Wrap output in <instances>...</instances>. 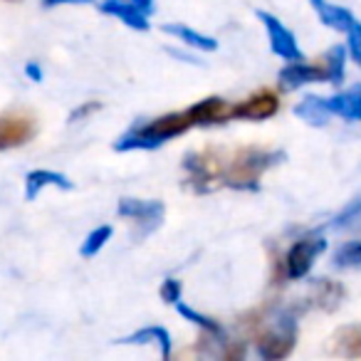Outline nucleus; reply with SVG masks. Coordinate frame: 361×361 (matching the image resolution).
Segmentation results:
<instances>
[{
	"label": "nucleus",
	"instance_id": "f257e3e1",
	"mask_svg": "<svg viewBox=\"0 0 361 361\" xmlns=\"http://www.w3.org/2000/svg\"><path fill=\"white\" fill-rule=\"evenodd\" d=\"M287 156L285 151H265L250 146V149H240L233 156L231 164L223 169V183L235 191H257L260 188V173L272 166L282 164Z\"/></svg>",
	"mask_w": 361,
	"mask_h": 361
},
{
	"label": "nucleus",
	"instance_id": "f03ea898",
	"mask_svg": "<svg viewBox=\"0 0 361 361\" xmlns=\"http://www.w3.org/2000/svg\"><path fill=\"white\" fill-rule=\"evenodd\" d=\"M295 344H297V322L292 317H285V319H280L272 329H267L257 339V354L267 361H277L290 356Z\"/></svg>",
	"mask_w": 361,
	"mask_h": 361
},
{
	"label": "nucleus",
	"instance_id": "7ed1b4c3",
	"mask_svg": "<svg viewBox=\"0 0 361 361\" xmlns=\"http://www.w3.org/2000/svg\"><path fill=\"white\" fill-rule=\"evenodd\" d=\"M183 169L188 171V186L198 193H206L216 188V180L223 176L226 164L216 159V154H188L183 159Z\"/></svg>",
	"mask_w": 361,
	"mask_h": 361
},
{
	"label": "nucleus",
	"instance_id": "20e7f679",
	"mask_svg": "<svg viewBox=\"0 0 361 361\" xmlns=\"http://www.w3.org/2000/svg\"><path fill=\"white\" fill-rule=\"evenodd\" d=\"M326 250V240L324 238H302L295 245L287 250L285 255V275L290 280H302V277L310 275L314 260Z\"/></svg>",
	"mask_w": 361,
	"mask_h": 361
},
{
	"label": "nucleus",
	"instance_id": "39448f33",
	"mask_svg": "<svg viewBox=\"0 0 361 361\" xmlns=\"http://www.w3.org/2000/svg\"><path fill=\"white\" fill-rule=\"evenodd\" d=\"M35 134L37 121L27 111H3L0 114V151L25 146Z\"/></svg>",
	"mask_w": 361,
	"mask_h": 361
},
{
	"label": "nucleus",
	"instance_id": "423d86ee",
	"mask_svg": "<svg viewBox=\"0 0 361 361\" xmlns=\"http://www.w3.org/2000/svg\"><path fill=\"white\" fill-rule=\"evenodd\" d=\"M188 129H193V119L191 114L186 111H171V114H164L159 116V119L149 121V124L144 126H136V131L139 134H144L146 139H151L156 146L161 149V144L169 139H176V136L186 134Z\"/></svg>",
	"mask_w": 361,
	"mask_h": 361
},
{
	"label": "nucleus",
	"instance_id": "0eeeda50",
	"mask_svg": "<svg viewBox=\"0 0 361 361\" xmlns=\"http://www.w3.org/2000/svg\"><path fill=\"white\" fill-rule=\"evenodd\" d=\"M255 16H257V20L265 25L267 40H270V50L275 52L277 57H282L285 62L302 60V52H300V45H297V37L292 35L290 27H285L275 16H270V13H265V11H257Z\"/></svg>",
	"mask_w": 361,
	"mask_h": 361
},
{
	"label": "nucleus",
	"instance_id": "6e6552de",
	"mask_svg": "<svg viewBox=\"0 0 361 361\" xmlns=\"http://www.w3.org/2000/svg\"><path fill=\"white\" fill-rule=\"evenodd\" d=\"M277 109H280V99H277L275 92L260 90V92H255V94L247 97V99L233 104L231 114H233V119L265 121V119H270V116H275Z\"/></svg>",
	"mask_w": 361,
	"mask_h": 361
},
{
	"label": "nucleus",
	"instance_id": "1a4fd4ad",
	"mask_svg": "<svg viewBox=\"0 0 361 361\" xmlns=\"http://www.w3.org/2000/svg\"><path fill=\"white\" fill-rule=\"evenodd\" d=\"M326 80V70L322 62H305V60H290L285 70L280 72V87L282 90H297L310 82Z\"/></svg>",
	"mask_w": 361,
	"mask_h": 361
},
{
	"label": "nucleus",
	"instance_id": "9d476101",
	"mask_svg": "<svg viewBox=\"0 0 361 361\" xmlns=\"http://www.w3.org/2000/svg\"><path fill=\"white\" fill-rule=\"evenodd\" d=\"M233 104H228L221 97H208V99H201L188 109L193 119V126H216V124H226V121L233 119L231 114Z\"/></svg>",
	"mask_w": 361,
	"mask_h": 361
},
{
	"label": "nucleus",
	"instance_id": "9b49d317",
	"mask_svg": "<svg viewBox=\"0 0 361 361\" xmlns=\"http://www.w3.org/2000/svg\"><path fill=\"white\" fill-rule=\"evenodd\" d=\"M121 218H131V221H139L141 226L151 223V226H159L164 221V203L161 201H141V198H121L119 208H116Z\"/></svg>",
	"mask_w": 361,
	"mask_h": 361
},
{
	"label": "nucleus",
	"instance_id": "f8f14e48",
	"mask_svg": "<svg viewBox=\"0 0 361 361\" xmlns=\"http://www.w3.org/2000/svg\"><path fill=\"white\" fill-rule=\"evenodd\" d=\"M99 11L111 18H116V20H121L126 27H131V30L146 32L151 27L149 16H146L141 8H136L134 3H129V0H104V3L99 6Z\"/></svg>",
	"mask_w": 361,
	"mask_h": 361
},
{
	"label": "nucleus",
	"instance_id": "ddd939ff",
	"mask_svg": "<svg viewBox=\"0 0 361 361\" xmlns=\"http://www.w3.org/2000/svg\"><path fill=\"white\" fill-rule=\"evenodd\" d=\"M329 351L344 359H361V322L339 326L329 339Z\"/></svg>",
	"mask_w": 361,
	"mask_h": 361
},
{
	"label": "nucleus",
	"instance_id": "4468645a",
	"mask_svg": "<svg viewBox=\"0 0 361 361\" xmlns=\"http://www.w3.org/2000/svg\"><path fill=\"white\" fill-rule=\"evenodd\" d=\"M324 104L334 116H341L346 121H361V85L349 87L334 97H326Z\"/></svg>",
	"mask_w": 361,
	"mask_h": 361
},
{
	"label": "nucleus",
	"instance_id": "2eb2a0df",
	"mask_svg": "<svg viewBox=\"0 0 361 361\" xmlns=\"http://www.w3.org/2000/svg\"><path fill=\"white\" fill-rule=\"evenodd\" d=\"M47 186H57V188H62V191H72L75 183H72L65 173L37 169V171H30V173L25 176V198L27 201H35V198L40 196L42 188H47Z\"/></svg>",
	"mask_w": 361,
	"mask_h": 361
},
{
	"label": "nucleus",
	"instance_id": "dca6fc26",
	"mask_svg": "<svg viewBox=\"0 0 361 361\" xmlns=\"http://www.w3.org/2000/svg\"><path fill=\"white\" fill-rule=\"evenodd\" d=\"M310 3H312V8H314L317 18H319L324 25H329L331 30L346 32L351 27V23L356 20V18L351 16V11H346V8H341V6H334L329 0H310Z\"/></svg>",
	"mask_w": 361,
	"mask_h": 361
},
{
	"label": "nucleus",
	"instance_id": "f3484780",
	"mask_svg": "<svg viewBox=\"0 0 361 361\" xmlns=\"http://www.w3.org/2000/svg\"><path fill=\"white\" fill-rule=\"evenodd\" d=\"M119 344H159V351L164 359H169L171 356V346H173V341H171V334L166 326H144V329H136L134 334L124 336V339H119Z\"/></svg>",
	"mask_w": 361,
	"mask_h": 361
},
{
	"label": "nucleus",
	"instance_id": "a211bd4d",
	"mask_svg": "<svg viewBox=\"0 0 361 361\" xmlns=\"http://www.w3.org/2000/svg\"><path fill=\"white\" fill-rule=\"evenodd\" d=\"M161 30L173 35L176 40H180L183 45L196 47V50H206V52H216L218 50V40L216 37H208L203 32L193 30L188 25H180V23H169V25H161Z\"/></svg>",
	"mask_w": 361,
	"mask_h": 361
},
{
	"label": "nucleus",
	"instance_id": "6ab92c4d",
	"mask_svg": "<svg viewBox=\"0 0 361 361\" xmlns=\"http://www.w3.org/2000/svg\"><path fill=\"white\" fill-rule=\"evenodd\" d=\"M295 116H300V119H305L307 124H312V126H324L326 121H329L331 111L326 109L324 97L307 94L305 99H302L300 104L295 106Z\"/></svg>",
	"mask_w": 361,
	"mask_h": 361
},
{
	"label": "nucleus",
	"instance_id": "aec40b11",
	"mask_svg": "<svg viewBox=\"0 0 361 361\" xmlns=\"http://www.w3.org/2000/svg\"><path fill=\"white\" fill-rule=\"evenodd\" d=\"M312 290H314L317 307H322L324 312H334L339 307L341 297H344V290L331 280H314L312 282Z\"/></svg>",
	"mask_w": 361,
	"mask_h": 361
},
{
	"label": "nucleus",
	"instance_id": "412c9836",
	"mask_svg": "<svg viewBox=\"0 0 361 361\" xmlns=\"http://www.w3.org/2000/svg\"><path fill=\"white\" fill-rule=\"evenodd\" d=\"M346 45H334L324 57H322V65L326 70V82L331 85H344V67H346Z\"/></svg>",
	"mask_w": 361,
	"mask_h": 361
},
{
	"label": "nucleus",
	"instance_id": "4be33fe9",
	"mask_svg": "<svg viewBox=\"0 0 361 361\" xmlns=\"http://www.w3.org/2000/svg\"><path fill=\"white\" fill-rule=\"evenodd\" d=\"M176 312H178V314L183 317V319L193 322V324H196L198 329L206 331V334L216 336V339H223V336H226V331H223V326L218 324L216 319H211V317L201 314V312H196V310H193V307L183 305V302H176Z\"/></svg>",
	"mask_w": 361,
	"mask_h": 361
},
{
	"label": "nucleus",
	"instance_id": "5701e85b",
	"mask_svg": "<svg viewBox=\"0 0 361 361\" xmlns=\"http://www.w3.org/2000/svg\"><path fill=\"white\" fill-rule=\"evenodd\" d=\"M111 235H114V228H111V226H99V228H94V231H92L90 235L85 238V243H82L80 255H82V257H94L97 252H99L102 247H104L106 243L111 240Z\"/></svg>",
	"mask_w": 361,
	"mask_h": 361
},
{
	"label": "nucleus",
	"instance_id": "b1692460",
	"mask_svg": "<svg viewBox=\"0 0 361 361\" xmlns=\"http://www.w3.org/2000/svg\"><path fill=\"white\" fill-rule=\"evenodd\" d=\"M334 265L336 267H361V240L344 243V245L334 252Z\"/></svg>",
	"mask_w": 361,
	"mask_h": 361
},
{
	"label": "nucleus",
	"instance_id": "393cba45",
	"mask_svg": "<svg viewBox=\"0 0 361 361\" xmlns=\"http://www.w3.org/2000/svg\"><path fill=\"white\" fill-rule=\"evenodd\" d=\"M346 52L354 57L356 65H361V23L354 20L346 30Z\"/></svg>",
	"mask_w": 361,
	"mask_h": 361
},
{
	"label": "nucleus",
	"instance_id": "a878e982",
	"mask_svg": "<svg viewBox=\"0 0 361 361\" xmlns=\"http://www.w3.org/2000/svg\"><path fill=\"white\" fill-rule=\"evenodd\" d=\"M159 295L166 305H176V302H180V295H183V285H180V280H176V277H166V280L161 282Z\"/></svg>",
	"mask_w": 361,
	"mask_h": 361
},
{
	"label": "nucleus",
	"instance_id": "bb28decb",
	"mask_svg": "<svg viewBox=\"0 0 361 361\" xmlns=\"http://www.w3.org/2000/svg\"><path fill=\"white\" fill-rule=\"evenodd\" d=\"M99 109H102L99 102H90V104H82L80 109H75L70 114V121H80V119H85V116H90V114H94V111H99Z\"/></svg>",
	"mask_w": 361,
	"mask_h": 361
},
{
	"label": "nucleus",
	"instance_id": "cd10ccee",
	"mask_svg": "<svg viewBox=\"0 0 361 361\" xmlns=\"http://www.w3.org/2000/svg\"><path fill=\"white\" fill-rule=\"evenodd\" d=\"M359 213H361V201L351 203V206L346 208V211H341V216L334 218V226H346V223H349L354 216H359Z\"/></svg>",
	"mask_w": 361,
	"mask_h": 361
},
{
	"label": "nucleus",
	"instance_id": "c85d7f7f",
	"mask_svg": "<svg viewBox=\"0 0 361 361\" xmlns=\"http://www.w3.org/2000/svg\"><path fill=\"white\" fill-rule=\"evenodd\" d=\"M94 0H42L45 8H55V6H90Z\"/></svg>",
	"mask_w": 361,
	"mask_h": 361
},
{
	"label": "nucleus",
	"instance_id": "c756f323",
	"mask_svg": "<svg viewBox=\"0 0 361 361\" xmlns=\"http://www.w3.org/2000/svg\"><path fill=\"white\" fill-rule=\"evenodd\" d=\"M25 75H27V80H32V82H42V70H40V65H35V62H27Z\"/></svg>",
	"mask_w": 361,
	"mask_h": 361
},
{
	"label": "nucleus",
	"instance_id": "7c9ffc66",
	"mask_svg": "<svg viewBox=\"0 0 361 361\" xmlns=\"http://www.w3.org/2000/svg\"><path fill=\"white\" fill-rule=\"evenodd\" d=\"M129 3H134L136 8H141V11H144L146 16H151V13L156 11V8H154V0H129Z\"/></svg>",
	"mask_w": 361,
	"mask_h": 361
}]
</instances>
